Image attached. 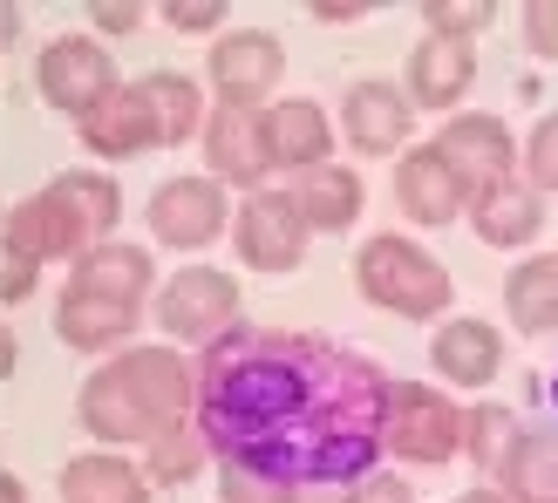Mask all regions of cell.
I'll use <instances>...</instances> for the list:
<instances>
[{"label":"cell","mask_w":558,"mask_h":503,"mask_svg":"<svg viewBox=\"0 0 558 503\" xmlns=\"http://www.w3.org/2000/svg\"><path fill=\"white\" fill-rule=\"evenodd\" d=\"M388 375L314 333L232 327L198 368V442L266 490L354 483L381 456Z\"/></svg>","instance_id":"1"},{"label":"cell","mask_w":558,"mask_h":503,"mask_svg":"<svg viewBox=\"0 0 558 503\" xmlns=\"http://www.w3.org/2000/svg\"><path fill=\"white\" fill-rule=\"evenodd\" d=\"M123 218V191L102 171H62L48 191H35L27 205L8 211L0 245H8V279H0V299H27L35 286V266L48 259H82L89 245H102Z\"/></svg>","instance_id":"2"},{"label":"cell","mask_w":558,"mask_h":503,"mask_svg":"<svg viewBox=\"0 0 558 503\" xmlns=\"http://www.w3.org/2000/svg\"><path fill=\"white\" fill-rule=\"evenodd\" d=\"M191 402H198V368L171 347H130L109 368H96L82 381V429H89L102 450L117 442H157L163 429H184Z\"/></svg>","instance_id":"3"},{"label":"cell","mask_w":558,"mask_h":503,"mask_svg":"<svg viewBox=\"0 0 558 503\" xmlns=\"http://www.w3.org/2000/svg\"><path fill=\"white\" fill-rule=\"evenodd\" d=\"M354 286L368 306L402 314V320H436L442 306H450V272L415 238H396V232H381L354 252Z\"/></svg>","instance_id":"4"},{"label":"cell","mask_w":558,"mask_h":503,"mask_svg":"<svg viewBox=\"0 0 558 503\" xmlns=\"http://www.w3.org/2000/svg\"><path fill=\"white\" fill-rule=\"evenodd\" d=\"M381 450L402 463H450L463 450V408H450L429 381H388Z\"/></svg>","instance_id":"5"},{"label":"cell","mask_w":558,"mask_h":503,"mask_svg":"<svg viewBox=\"0 0 558 503\" xmlns=\"http://www.w3.org/2000/svg\"><path fill=\"white\" fill-rule=\"evenodd\" d=\"M157 327L184 347H218L239 327V279L218 266H184L157 293Z\"/></svg>","instance_id":"6"},{"label":"cell","mask_w":558,"mask_h":503,"mask_svg":"<svg viewBox=\"0 0 558 503\" xmlns=\"http://www.w3.org/2000/svg\"><path fill=\"white\" fill-rule=\"evenodd\" d=\"M35 89L48 109H62V116H89L96 102L117 96V62H109V48L89 41V35H54L41 54H35Z\"/></svg>","instance_id":"7"},{"label":"cell","mask_w":558,"mask_h":503,"mask_svg":"<svg viewBox=\"0 0 558 503\" xmlns=\"http://www.w3.org/2000/svg\"><path fill=\"white\" fill-rule=\"evenodd\" d=\"M226 225H232V205H226V184H218V177H163L150 191V232H157V245L205 252Z\"/></svg>","instance_id":"8"},{"label":"cell","mask_w":558,"mask_h":503,"mask_svg":"<svg viewBox=\"0 0 558 503\" xmlns=\"http://www.w3.org/2000/svg\"><path fill=\"white\" fill-rule=\"evenodd\" d=\"M232 238H239V259L259 266V272H293L306 259V218L287 191H253L239 211H232Z\"/></svg>","instance_id":"9"},{"label":"cell","mask_w":558,"mask_h":503,"mask_svg":"<svg viewBox=\"0 0 558 503\" xmlns=\"http://www.w3.org/2000/svg\"><path fill=\"white\" fill-rule=\"evenodd\" d=\"M279 75H287V48H279V35L239 27V35L211 41V89H218L226 109H259Z\"/></svg>","instance_id":"10"},{"label":"cell","mask_w":558,"mask_h":503,"mask_svg":"<svg viewBox=\"0 0 558 503\" xmlns=\"http://www.w3.org/2000/svg\"><path fill=\"white\" fill-rule=\"evenodd\" d=\"M205 163L218 184H239V191H259L272 171V150H266V109H226L205 123Z\"/></svg>","instance_id":"11"},{"label":"cell","mask_w":558,"mask_h":503,"mask_svg":"<svg viewBox=\"0 0 558 503\" xmlns=\"http://www.w3.org/2000/svg\"><path fill=\"white\" fill-rule=\"evenodd\" d=\"M429 150L450 163V171H457L470 191H484V184H497V177H511V163H518V144H511V130L497 123V116H450Z\"/></svg>","instance_id":"12"},{"label":"cell","mask_w":558,"mask_h":503,"mask_svg":"<svg viewBox=\"0 0 558 503\" xmlns=\"http://www.w3.org/2000/svg\"><path fill=\"white\" fill-rule=\"evenodd\" d=\"M136 327H144V306H123V299L89 293V286H69L62 306H54V333H62V347H75V354H109V347H123Z\"/></svg>","instance_id":"13"},{"label":"cell","mask_w":558,"mask_h":503,"mask_svg":"<svg viewBox=\"0 0 558 503\" xmlns=\"http://www.w3.org/2000/svg\"><path fill=\"white\" fill-rule=\"evenodd\" d=\"M341 130H348V144L361 157H388V150L409 144L415 109H409L402 89H388V82H354L348 102H341Z\"/></svg>","instance_id":"14"},{"label":"cell","mask_w":558,"mask_h":503,"mask_svg":"<svg viewBox=\"0 0 558 503\" xmlns=\"http://www.w3.org/2000/svg\"><path fill=\"white\" fill-rule=\"evenodd\" d=\"M396 205L415 218V225H450V218L470 211V184L423 144V150H409L396 163Z\"/></svg>","instance_id":"15"},{"label":"cell","mask_w":558,"mask_h":503,"mask_svg":"<svg viewBox=\"0 0 558 503\" xmlns=\"http://www.w3.org/2000/svg\"><path fill=\"white\" fill-rule=\"evenodd\" d=\"M470 75H477V54L470 41H442V35H423L409 48V109H457Z\"/></svg>","instance_id":"16"},{"label":"cell","mask_w":558,"mask_h":503,"mask_svg":"<svg viewBox=\"0 0 558 503\" xmlns=\"http://www.w3.org/2000/svg\"><path fill=\"white\" fill-rule=\"evenodd\" d=\"M429 368L450 388H490L497 368H505V341H497L490 320H450V327H436Z\"/></svg>","instance_id":"17"},{"label":"cell","mask_w":558,"mask_h":503,"mask_svg":"<svg viewBox=\"0 0 558 503\" xmlns=\"http://www.w3.org/2000/svg\"><path fill=\"white\" fill-rule=\"evenodd\" d=\"M266 150L272 163H287V171H320V163L333 157V123L320 102H272L266 109Z\"/></svg>","instance_id":"18"},{"label":"cell","mask_w":558,"mask_h":503,"mask_svg":"<svg viewBox=\"0 0 558 503\" xmlns=\"http://www.w3.org/2000/svg\"><path fill=\"white\" fill-rule=\"evenodd\" d=\"M69 286H89V293H109V299H123V306H144L150 286H157V266H150V252H144V245H117V238H102V245H89V252L75 259Z\"/></svg>","instance_id":"19"},{"label":"cell","mask_w":558,"mask_h":503,"mask_svg":"<svg viewBox=\"0 0 558 503\" xmlns=\"http://www.w3.org/2000/svg\"><path fill=\"white\" fill-rule=\"evenodd\" d=\"M470 225H477L484 245H532L545 211H538V191L518 184V177H497L484 191H470Z\"/></svg>","instance_id":"20"},{"label":"cell","mask_w":558,"mask_h":503,"mask_svg":"<svg viewBox=\"0 0 558 503\" xmlns=\"http://www.w3.org/2000/svg\"><path fill=\"white\" fill-rule=\"evenodd\" d=\"M75 130H82V150H89V157H144V150H157L136 82H130V89H117L109 102H96Z\"/></svg>","instance_id":"21"},{"label":"cell","mask_w":558,"mask_h":503,"mask_svg":"<svg viewBox=\"0 0 558 503\" xmlns=\"http://www.w3.org/2000/svg\"><path fill=\"white\" fill-rule=\"evenodd\" d=\"M62 503H150V477L109 450H89L62 469Z\"/></svg>","instance_id":"22"},{"label":"cell","mask_w":558,"mask_h":503,"mask_svg":"<svg viewBox=\"0 0 558 503\" xmlns=\"http://www.w3.org/2000/svg\"><path fill=\"white\" fill-rule=\"evenodd\" d=\"M287 198L300 205L306 232H348L361 218V177L348 171V163H320V171H306Z\"/></svg>","instance_id":"23"},{"label":"cell","mask_w":558,"mask_h":503,"mask_svg":"<svg viewBox=\"0 0 558 503\" xmlns=\"http://www.w3.org/2000/svg\"><path fill=\"white\" fill-rule=\"evenodd\" d=\"M136 96H144V116H150V136L157 144H184V136L205 130V102H198V82L178 75V69H157L136 82Z\"/></svg>","instance_id":"24"},{"label":"cell","mask_w":558,"mask_h":503,"mask_svg":"<svg viewBox=\"0 0 558 503\" xmlns=\"http://www.w3.org/2000/svg\"><path fill=\"white\" fill-rule=\"evenodd\" d=\"M497 477H505V503H558V435L524 429Z\"/></svg>","instance_id":"25"},{"label":"cell","mask_w":558,"mask_h":503,"mask_svg":"<svg viewBox=\"0 0 558 503\" xmlns=\"http://www.w3.org/2000/svg\"><path fill=\"white\" fill-rule=\"evenodd\" d=\"M505 314L518 320V333H551L558 327V259L538 252V259H524L505 286Z\"/></svg>","instance_id":"26"},{"label":"cell","mask_w":558,"mask_h":503,"mask_svg":"<svg viewBox=\"0 0 558 503\" xmlns=\"http://www.w3.org/2000/svg\"><path fill=\"white\" fill-rule=\"evenodd\" d=\"M518 435H524V429H518L511 408H470V415H463V450L477 456V469H505V456H511Z\"/></svg>","instance_id":"27"},{"label":"cell","mask_w":558,"mask_h":503,"mask_svg":"<svg viewBox=\"0 0 558 503\" xmlns=\"http://www.w3.org/2000/svg\"><path fill=\"white\" fill-rule=\"evenodd\" d=\"M198 463H205V442L198 435H191V429H163L150 442V469H144V477L150 483H191V477H198Z\"/></svg>","instance_id":"28"},{"label":"cell","mask_w":558,"mask_h":503,"mask_svg":"<svg viewBox=\"0 0 558 503\" xmlns=\"http://www.w3.org/2000/svg\"><path fill=\"white\" fill-rule=\"evenodd\" d=\"M423 21H429V35H442V41H470V35H484V27L497 21V8H490V0H477V8H457V0H429Z\"/></svg>","instance_id":"29"},{"label":"cell","mask_w":558,"mask_h":503,"mask_svg":"<svg viewBox=\"0 0 558 503\" xmlns=\"http://www.w3.org/2000/svg\"><path fill=\"white\" fill-rule=\"evenodd\" d=\"M524 171H532V191H558V116H545V123L532 130Z\"/></svg>","instance_id":"30"},{"label":"cell","mask_w":558,"mask_h":503,"mask_svg":"<svg viewBox=\"0 0 558 503\" xmlns=\"http://www.w3.org/2000/svg\"><path fill=\"white\" fill-rule=\"evenodd\" d=\"M341 503H415V483H402L396 469H368V477H354Z\"/></svg>","instance_id":"31"},{"label":"cell","mask_w":558,"mask_h":503,"mask_svg":"<svg viewBox=\"0 0 558 503\" xmlns=\"http://www.w3.org/2000/svg\"><path fill=\"white\" fill-rule=\"evenodd\" d=\"M524 41H532L538 62H558V0H538V8H524Z\"/></svg>","instance_id":"32"},{"label":"cell","mask_w":558,"mask_h":503,"mask_svg":"<svg viewBox=\"0 0 558 503\" xmlns=\"http://www.w3.org/2000/svg\"><path fill=\"white\" fill-rule=\"evenodd\" d=\"M163 21L171 27H191V35H211V27H226V0H205V8H163Z\"/></svg>","instance_id":"33"},{"label":"cell","mask_w":558,"mask_h":503,"mask_svg":"<svg viewBox=\"0 0 558 503\" xmlns=\"http://www.w3.org/2000/svg\"><path fill=\"white\" fill-rule=\"evenodd\" d=\"M89 21L102 27V35H130V27H144V8H130V0L109 8V0H102V8H89Z\"/></svg>","instance_id":"34"},{"label":"cell","mask_w":558,"mask_h":503,"mask_svg":"<svg viewBox=\"0 0 558 503\" xmlns=\"http://www.w3.org/2000/svg\"><path fill=\"white\" fill-rule=\"evenodd\" d=\"M272 503H341V496L320 490V483H300V490H272Z\"/></svg>","instance_id":"35"},{"label":"cell","mask_w":558,"mask_h":503,"mask_svg":"<svg viewBox=\"0 0 558 503\" xmlns=\"http://www.w3.org/2000/svg\"><path fill=\"white\" fill-rule=\"evenodd\" d=\"M314 21H333V27H341V21H361V8H327V0H320Z\"/></svg>","instance_id":"36"},{"label":"cell","mask_w":558,"mask_h":503,"mask_svg":"<svg viewBox=\"0 0 558 503\" xmlns=\"http://www.w3.org/2000/svg\"><path fill=\"white\" fill-rule=\"evenodd\" d=\"M0 496H8V503H21V483H14V477H0Z\"/></svg>","instance_id":"37"},{"label":"cell","mask_w":558,"mask_h":503,"mask_svg":"<svg viewBox=\"0 0 558 503\" xmlns=\"http://www.w3.org/2000/svg\"><path fill=\"white\" fill-rule=\"evenodd\" d=\"M457 503H505V496H490V490H470V496H457Z\"/></svg>","instance_id":"38"},{"label":"cell","mask_w":558,"mask_h":503,"mask_svg":"<svg viewBox=\"0 0 558 503\" xmlns=\"http://www.w3.org/2000/svg\"><path fill=\"white\" fill-rule=\"evenodd\" d=\"M551 395H558V381H551Z\"/></svg>","instance_id":"39"}]
</instances>
